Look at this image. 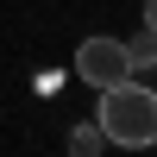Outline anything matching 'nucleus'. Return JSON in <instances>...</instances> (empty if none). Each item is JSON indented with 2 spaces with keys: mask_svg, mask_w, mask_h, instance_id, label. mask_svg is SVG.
I'll return each mask as SVG.
<instances>
[{
  "mask_svg": "<svg viewBox=\"0 0 157 157\" xmlns=\"http://www.w3.org/2000/svg\"><path fill=\"white\" fill-rule=\"evenodd\" d=\"M145 25H151V32H157V0H145Z\"/></svg>",
  "mask_w": 157,
  "mask_h": 157,
  "instance_id": "nucleus-5",
  "label": "nucleus"
},
{
  "mask_svg": "<svg viewBox=\"0 0 157 157\" xmlns=\"http://www.w3.org/2000/svg\"><path fill=\"white\" fill-rule=\"evenodd\" d=\"M94 126L107 132V145H120V151H145V145H157V88L132 82V75L113 82V88H101Z\"/></svg>",
  "mask_w": 157,
  "mask_h": 157,
  "instance_id": "nucleus-1",
  "label": "nucleus"
},
{
  "mask_svg": "<svg viewBox=\"0 0 157 157\" xmlns=\"http://www.w3.org/2000/svg\"><path fill=\"white\" fill-rule=\"evenodd\" d=\"M126 44V57H132V69H157V32L151 25H138L132 38H120Z\"/></svg>",
  "mask_w": 157,
  "mask_h": 157,
  "instance_id": "nucleus-3",
  "label": "nucleus"
},
{
  "mask_svg": "<svg viewBox=\"0 0 157 157\" xmlns=\"http://www.w3.org/2000/svg\"><path fill=\"white\" fill-rule=\"evenodd\" d=\"M75 75H82L88 88H113L132 75V57H126L120 38H82L75 44Z\"/></svg>",
  "mask_w": 157,
  "mask_h": 157,
  "instance_id": "nucleus-2",
  "label": "nucleus"
},
{
  "mask_svg": "<svg viewBox=\"0 0 157 157\" xmlns=\"http://www.w3.org/2000/svg\"><path fill=\"white\" fill-rule=\"evenodd\" d=\"M101 145H107V132H101V126H75V132H69V151H75V157H94Z\"/></svg>",
  "mask_w": 157,
  "mask_h": 157,
  "instance_id": "nucleus-4",
  "label": "nucleus"
}]
</instances>
